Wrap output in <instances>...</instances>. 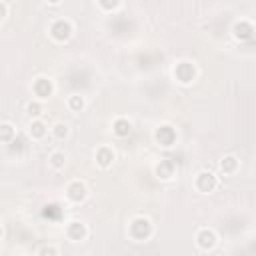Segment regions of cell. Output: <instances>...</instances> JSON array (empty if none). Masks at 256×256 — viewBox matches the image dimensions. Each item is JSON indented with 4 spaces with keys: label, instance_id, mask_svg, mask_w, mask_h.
<instances>
[{
    "label": "cell",
    "instance_id": "cell-1",
    "mask_svg": "<svg viewBox=\"0 0 256 256\" xmlns=\"http://www.w3.org/2000/svg\"><path fill=\"white\" fill-rule=\"evenodd\" d=\"M154 236V224L146 216H134L128 224V238L132 242H148Z\"/></svg>",
    "mask_w": 256,
    "mask_h": 256
},
{
    "label": "cell",
    "instance_id": "cell-2",
    "mask_svg": "<svg viewBox=\"0 0 256 256\" xmlns=\"http://www.w3.org/2000/svg\"><path fill=\"white\" fill-rule=\"evenodd\" d=\"M48 34H50V38H52L54 42L64 44V42H68V40L74 36V24H72L68 18H56V20L50 22Z\"/></svg>",
    "mask_w": 256,
    "mask_h": 256
},
{
    "label": "cell",
    "instance_id": "cell-3",
    "mask_svg": "<svg viewBox=\"0 0 256 256\" xmlns=\"http://www.w3.org/2000/svg\"><path fill=\"white\" fill-rule=\"evenodd\" d=\"M172 76H174V80H176L178 84H182V86H190V84L196 80V76H198L196 64L190 62V60H180V62L174 64V68H172Z\"/></svg>",
    "mask_w": 256,
    "mask_h": 256
},
{
    "label": "cell",
    "instance_id": "cell-4",
    "mask_svg": "<svg viewBox=\"0 0 256 256\" xmlns=\"http://www.w3.org/2000/svg\"><path fill=\"white\" fill-rule=\"evenodd\" d=\"M194 188L200 194H212L218 188V176L212 170H200L194 176Z\"/></svg>",
    "mask_w": 256,
    "mask_h": 256
},
{
    "label": "cell",
    "instance_id": "cell-5",
    "mask_svg": "<svg viewBox=\"0 0 256 256\" xmlns=\"http://www.w3.org/2000/svg\"><path fill=\"white\" fill-rule=\"evenodd\" d=\"M154 140L158 146L162 148H170L176 144L178 140V134H176V128L172 124H160L156 130H154Z\"/></svg>",
    "mask_w": 256,
    "mask_h": 256
},
{
    "label": "cell",
    "instance_id": "cell-6",
    "mask_svg": "<svg viewBox=\"0 0 256 256\" xmlns=\"http://www.w3.org/2000/svg\"><path fill=\"white\" fill-rule=\"evenodd\" d=\"M32 94L36 100H48L54 94V82L48 76H38L32 80Z\"/></svg>",
    "mask_w": 256,
    "mask_h": 256
},
{
    "label": "cell",
    "instance_id": "cell-7",
    "mask_svg": "<svg viewBox=\"0 0 256 256\" xmlns=\"http://www.w3.org/2000/svg\"><path fill=\"white\" fill-rule=\"evenodd\" d=\"M64 194H66V200H68V202H72V204H82V202L88 198V188H86V184H84L82 180H72V182H68Z\"/></svg>",
    "mask_w": 256,
    "mask_h": 256
},
{
    "label": "cell",
    "instance_id": "cell-8",
    "mask_svg": "<svg viewBox=\"0 0 256 256\" xmlns=\"http://www.w3.org/2000/svg\"><path fill=\"white\" fill-rule=\"evenodd\" d=\"M196 246L202 250V252H210V250H214L216 248V244H218V234L212 230V228H200L198 232H196Z\"/></svg>",
    "mask_w": 256,
    "mask_h": 256
},
{
    "label": "cell",
    "instance_id": "cell-9",
    "mask_svg": "<svg viewBox=\"0 0 256 256\" xmlns=\"http://www.w3.org/2000/svg\"><path fill=\"white\" fill-rule=\"evenodd\" d=\"M64 234H66V238H68L70 242H84L86 236H88V228H86L84 222H80V220H72V222L66 224Z\"/></svg>",
    "mask_w": 256,
    "mask_h": 256
},
{
    "label": "cell",
    "instance_id": "cell-10",
    "mask_svg": "<svg viewBox=\"0 0 256 256\" xmlns=\"http://www.w3.org/2000/svg\"><path fill=\"white\" fill-rule=\"evenodd\" d=\"M114 160H116V152H114L110 146H98V148H96V152H94V162H96L98 168L108 170V168H112Z\"/></svg>",
    "mask_w": 256,
    "mask_h": 256
},
{
    "label": "cell",
    "instance_id": "cell-11",
    "mask_svg": "<svg viewBox=\"0 0 256 256\" xmlns=\"http://www.w3.org/2000/svg\"><path fill=\"white\" fill-rule=\"evenodd\" d=\"M232 36H234V40H238V42H248V40H252V36H254V24H252L250 20H238V22H234V26H232Z\"/></svg>",
    "mask_w": 256,
    "mask_h": 256
},
{
    "label": "cell",
    "instance_id": "cell-12",
    "mask_svg": "<svg viewBox=\"0 0 256 256\" xmlns=\"http://www.w3.org/2000/svg\"><path fill=\"white\" fill-rule=\"evenodd\" d=\"M174 172H176V164L170 160V158H162V160H158L156 162V166H154V176L158 178V180H172L174 178Z\"/></svg>",
    "mask_w": 256,
    "mask_h": 256
},
{
    "label": "cell",
    "instance_id": "cell-13",
    "mask_svg": "<svg viewBox=\"0 0 256 256\" xmlns=\"http://www.w3.org/2000/svg\"><path fill=\"white\" fill-rule=\"evenodd\" d=\"M218 170H220L224 176H234V174L240 170V160H238V156H234V154H224V156L218 160Z\"/></svg>",
    "mask_w": 256,
    "mask_h": 256
},
{
    "label": "cell",
    "instance_id": "cell-14",
    "mask_svg": "<svg viewBox=\"0 0 256 256\" xmlns=\"http://www.w3.org/2000/svg\"><path fill=\"white\" fill-rule=\"evenodd\" d=\"M26 132H28V136H30L32 140H42V138L48 134V126L44 124V120L34 118V120H30V124H28V128H26Z\"/></svg>",
    "mask_w": 256,
    "mask_h": 256
},
{
    "label": "cell",
    "instance_id": "cell-15",
    "mask_svg": "<svg viewBox=\"0 0 256 256\" xmlns=\"http://www.w3.org/2000/svg\"><path fill=\"white\" fill-rule=\"evenodd\" d=\"M130 132H132V122H130L128 118H124V116L114 118V122H112V134H114V136L126 138Z\"/></svg>",
    "mask_w": 256,
    "mask_h": 256
},
{
    "label": "cell",
    "instance_id": "cell-16",
    "mask_svg": "<svg viewBox=\"0 0 256 256\" xmlns=\"http://www.w3.org/2000/svg\"><path fill=\"white\" fill-rule=\"evenodd\" d=\"M66 106L70 112H82L86 108V98L82 94H70L66 98Z\"/></svg>",
    "mask_w": 256,
    "mask_h": 256
},
{
    "label": "cell",
    "instance_id": "cell-17",
    "mask_svg": "<svg viewBox=\"0 0 256 256\" xmlns=\"http://www.w3.org/2000/svg\"><path fill=\"white\" fill-rule=\"evenodd\" d=\"M48 164L52 170H62L66 166V154L62 150H54L48 154Z\"/></svg>",
    "mask_w": 256,
    "mask_h": 256
},
{
    "label": "cell",
    "instance_id": "cell-18",
    "mask_svg": "<svg viewBox=\"0 0 256 256\" xmlns=\"http://www.w3.org/2000/svg\"><path fill=\"white\" fill-rule=\"evenodd\" d=\"M26 114H28L30 120L42 118V114H44V104H42V100H30V102L26 104Z\"/></svg>",
    "mask_w": 256,
    "mask_h": 256
},
{
    "label": "cell",
    "instance_id": "cell-19",
    "mask_svg": "<svg viewBox=\"0 0 256 256\" xmlns=\"http://www.w3.org/2000/svg\"><path fill=\"white\" fill-rule=\"evenodd\" d=\"M16 136V128L10 122H0V142L2 144H10Z\"/></svg>",
    "mask_w": 256,
    "mask_h": 256
},
{
    "label": "cell",
    "instance_id": "cell-20",
    "mask_svg": "<svg viewBox=\"0 0 256 256\" xmlns=\"http://www.w3.org/2000/svg\"><path fill=\"white\" fill-rule=\"evenodd\" d=\"M50 130H52V136H54L56 140H66V138L70 136V126H68L66 122H56Z\"/></svg>",
    "mask_w": 256,
    "mask_h": 256
},
{
    "label": "cell",
    "instance_id": "cell-21",
    "mask_svg": "<svg viewBox=\"0 0 256 256\" xmlns=\"http://www.w3.org/2000/svg\"><path fill=\"white\" fill-rule=\"evenodd\" d=\"M96 2H98L100 10H104V12H114L122 4V0H96Z\"/></svg>",
    "mask_w": 256,
    "mask_h": 256
},
{
    "label": "cell",
    "instance_id": "cell-22",
    "mask_svg": "<svg viewBox=\"0 0 256 256\" xmlns=\"http://www.w3.org/2000/svg\"><path fill=\"white\" fill-rule=\"evenodd\" d=\"M38 254H40V256H46V254H48V256H56V254H60V250H58L56 246H50V244H48V246H40V248H38Z\"/></svg>",
    "mask_w": 256,
    "mask_h": 256
},
{
    "label": "cell",
    "instance_id": "cell-23",
    "mask_svg": "<svg viewBox=\"0 0 256 256\" xmlns=\"http://www.w3.org/2000/svg\"><path fill=\"white\" fill-rule=\"evenodd\" d=\"M8 16V8H6V4L4 2H0V22H4V18Z\"/></svg>",
    "mask_w": 256,
    "mask_h": 256
},
{
    "label": "cell",
    "instance_id": "cell-24",
    "mask_svg": "<svg viewBox=\"0 0 256 256\" xmlns=\"http://www.w3.org/2000/svg\"><path fill=\"white\" fill-rule=\"evenodd\" d=\"M48 6H60L62 4V0H44Z\"/></svg>",
    "mask_w": 256,
    "mask_h": 256
},
{
    "label": "cell",
    "instance_id": "cell-25",
    "mask_svg": "<svg viewBox=\"0 0 256 256\" xmlns=\"http://www.w3.org/2000/svg\"><path fill=\"white\" fill-rule=\"evenodd\" d=\"M2 236H4V228H2V224H0V240H2Z\"/></svg>",
    "mask_w": 256,
    "mask_h": 256
}]
</instances>
